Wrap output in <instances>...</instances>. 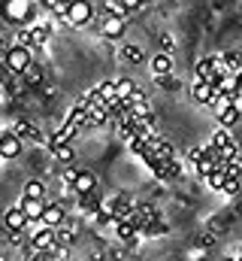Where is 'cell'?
I'll return each mask as SVG.
<instances>
[{
    "mask_svg": "<svg viewBox=\"0 0 242 261\" xmlns=\"http://www.w3.org/2000/svg\"><path fill=\"white\" fill-rule=\"evenodd\" d=\"M12 130H15L21 140H31V143H37V146H40V143H46L43 130L37 128V125H31V122H15V128H12Z\"/></svg>",
    "mask_w": 242,
    "mask_h": 261,
    "instance_id": "12",
    "label": "cell"
},
{
    "mask_svg": "<svg viewBox=\"0 0 242 261\" xmlns=\"http://www.w3.org/2000/svg\"><path fill=\"white\" fill-rule=\"evenodd\" d=\"M37 3H40L43 9H49L52 15H64V12H67V3H64V0H37Z\"/></svg>",
    "mask_w": 242,
    "mask_h": 261,
    "instance_id": "31",
    "label": "cell"
},
{
    "mask_svg": "<svg viewBox=\"0 0 242 261\" xmlns=\"http://www.w3.org/2000/svg\"><path fill=\"white\" fill-rule=\"evenodd\" d=\"M109 122V107H88V122H85V128H100V125H106Z\"/></svg>",
    "mask_w": 242,
    "mask_h": 261,
    "instance_id": "17",
    "label": "cell"
},
{
    "mask_svg": "<svg viewBox=\"0 0 242 261\" xmlns=\"http://www.w3.org/2000/svg\"><path fill=\"white\" fill-rule=\"evenodd\" d=\"M94 186H97V176L94 173H88V170H79V176H76V182L70 186L76 195H91L94 192Z\"/></svg>",
    "mask_w": 242,
    "mask_h": 261,
    "instance_id": "13",
    "label": "cell"
},
{
    "mask_svg": "<svg viewBox=\"0 0 242 261\" xmlns=\"http://www.w3.org/2000/svg\"><path fill=\"white\" fill-rule=\"evenodd\" d=\"M212 64H215V55H206V58H200V61H197V79H203V82L215 85V82H218V76H215Z\"/></svg>",
    "mask_w": 242,
    "mask_h": 261,
    "instance_id": "16",
    "label": "cell"
},
{
    "mask_svg": "<svg viewBox=\"0 0 242 261\" xmlns=\"http://www.w3.org/2000/svg\"><path fill=\"white\" fill-rule=\"evenodd\" d=\"M239 189H242V176L227 173V179H224V195H239Z\"/></svg>",
    "mask_w": 242,
    "mask_h": 261,
    "instance_id": "30",
    "label": "cell"
},
{
    "mask_svg": "<svg viewBox=\"0 0 242 261\" xmlns=\"http://www.w3.org/2000/svg\"><path fill=\"white\" fill-rule=\"evenodd\" d=\"M236 79H239V91H242V73H239V76H236Z\"/></svg>",
    "mask_w": 242,
    "mask_h": 261,
    "instance_id": "38",
    "label": "cell"
},
{
    "mask_svg": "<svg viewBox=\"0 0 242 261\" xmlns=\"http://www.w3.org/2000/svg\"><path fill=\"white\" fill-rule=\"evenodd\" d=\"M34 61V49H27V46H12V49H6L3 52V67L9 70V73H15V76H21L24 73V67Z\"/></svg>",
    "mask_w": 242,
    "mask_h": 261,
    "instance_id": "3",
    "label": "cell"
},
{
    "mask_svg": "<svg viewBox=\"0 0 242 261\" xmlns=\"http://www.w3.org/2000/svg\"><path fill=\"white\" fill-rule=\"evenodd\" d=\"M100 206H103V203L94 197V192H91V195H79V210H82V213L97 216V210H100Z\"/></svg>",
    "mask_w": 242,
    "mask_h": 261,
    "instance_id": "21",
    "label": "cell"
},
{
    "mask_svg": "<svg viewBox=\"0 0 242 261\" xmlns=\"http://www.w3.org/2000/svg\"><path fill=\"white\" fill-rule=\"evenodd\" d=\"M21 155V137L15 130H0V161H12Z\"/></svg>",
    "mask_w": 242,
    "mask_h": 261,
    "instance_id": "4",
    "label": "cell"
},
{
    "mask_svg": "<svg viewBox=\"0 0 242 261\" xmlns=\"http://www.w3.org/2000/svg\"><path fill=\"white\" fill-rule=\"evenodd\" d=\"M103 15H121V18H127L130 12L124 9L121 0H103Z\"/></svg>",
    "mask_w": 242,
    "mask_h": 261,
    "instance_id": "26",
    "label": "cell"
},
{
    "mask_svg": "<svg viewBox=\"0 0 242 261\" xmlns=\"http://www.w3.org/2000/svg\"><path fill=\"white\" fill-rule=\"evenodd\" d=\"M46 195V186L40 179H27L24 182V197H43Z\"/></svg>",
    "mask_w": 242,
    "mask_h": 261,
    "instance_id": "27",
    "label": "cell"
},
{
    "mask_svg": "<svg viewBox=\"0 0 242 261\" xmlns=\"http://www.w3.org/2000/svg\"><path fill=\"white\" fill-rule=\"evenodd\" d=\"M118 58L121 61H130V64H142V61H145V55H142L139 46H121Z\"/></svg>",
    "mask_w": 242,
    "mask_h": 261,
    "instance_id": "20",
    "label": "cell"
},
{
    "mask_svg": "<svg viewBox=\"0 0 242 261\" xmlns=\"http://www.w3.org/2000/svg\"><path fill=\"white\" fill-rule=\"evenodd\" d=\"M18 206L27 213L31 222H40V219H43V210H46V197H24L21 195V203H18Z\"/></svg>",
    "mask_w": 242,
    "mask_h": 261,
    "instance_id": "10",
    "label": "cell"
},
{
    "mask_svg": "<svg viewBox=\"0 0 242 261\" xmlns=\"http://www.w3.org/2000/svg\"><path fill=\"white\" fill-rule=\"evenodd\" d=\"M76 176H79V167H73V164H70V167H64V182H67V186H73V182H76Z\"/></svg>",
    "mask_w": 242,
    "mask_h": 261,
    "instance_id": "34",
    "label": "cell"
},
{
    "mask_svg": "<svg viewBox=\"0 0 242 261\" xmlns=\"http://www.w3.org/2000/svg\"><path fill=\"white\" fill-rule=\"evenodd\" d=\"M221 58H224V64H227V73H233V76L242 73V52H224Z\"/></svg>",
    "mask_w": 242,
    "mask_h": 261,
    "instance_id": "23",
    "label": "cell"
},
{
    "mask_svg": "<svg viewBox=\"0 0 242 261\" xmlns=\"http://www.w3.org/2000/svg\"><path fill=\"white\" fill-rule=\"evenodd\" d=\"M97 94H100V97H103V100H106L109 107H112V103L118 100V91H115V82H100V85H97Z\"/></svg>",
    "mask_w": 242,
    "mask_h": 261,
    "instance_id": "25",
    "label": "cell"
},
{
    "mask_svg": "<svg viewBox=\"0 0 242 261\" xmlns=\"http://www.w3.org/2000/svg\"><path fill=\"white\" fill-rule=\"evenodd\" d=\"M55 240H58V246H67V249H70V246H73V231H70L67 225H58V228H55Z\"/></svg>",
    "mask_w": 242,
    "mask_h": 261,
    "instance_id": "28",
    "label": "cell"
},
{
    "mask_svg": "<svg viewBox=\"0 0 242 261\" xmlns=\"http://www.w3.org/2000/svg\"><path fill=\"white\" fill-rule=\"evenodd\" d=\"M52 155H55V161H58L60 167H70L73 161H76V155H73V146L67 143V146H58V149H52Z\"/></svg>",
    "mask_w": 242,
    "mask_h": 261,
    "instance_id": "22",
    "label": "cell"
},
{
    "mask_svg": "<svg viewBox=\"0 0 242 261\" xmlns=\"http://www.w3.org/2000/svg\"><path fill=\"white\" fill-rule=\"evenodd\" d=\"M94 21V6L88 0H73L67 3V12H64V24L70 28H88Z\"/></svg>",
    "mask_w": 242,
    "mask_h": 261,
    "instance_id": "2",
    "label": "cell"
},
{
    "mask_svg": "<svg viewBox=\"0 0 242 261\" xmlns=\"http://www.w3.org/2000/svg\"><path fill=\"white\" fill-rule=\"evenodd\" d=\"M124 31H127V18H121V15H103L100 34H103L106 40H118Z\"/></svg>",
    "mask_w": 242,
    "mask_h": 261,
    "instance_id": "7",
    "label": "cell"
},
{
    "mask_svg": "<svg viewBox=\"0 0 242 261\" xmlns=\"http://www.w3.org/2000/svg\"><path fill=\"white\" fill-rule=\"evenodd\" d=\"M0 261H9V258H6V255H3V252H0Z\"/></svg>",
    "mask_w": 242,
    "mask_h": 261,
    "instance_id": "39",
    "label": "cell"
},
{
    "mask_svg": "<svg viewBox=\"0 0 242 261\" xmlns=\"http://www.w3.org/2000/svg\"><path fill=\"white\" fill-rule=\"evenodd\" d=\"M239 258H242V246H239Z\"/></svg>",
    "mask_w": 242,
    "mask_h": 261,
    "instance_id": "40",
    "label": "cell"
},
{
    "mask_svg": "<svg viewBox=\"0 0 242 261\" xmlns=\"http://www.w3.org/2000/svg\"><path fill=\"white\" fill-rule=\"evenodd\" d=\"M158 85H161L164 91H182V82L173 76V73H167V76H158Z\"/></svg>",
    "mask_w": 242,
    "mask_h": 261,
    "instance_id": "29",
    "label": "cell"
},
{
    "mask_svg": "<svg viewBox=\"0 0 242 261\" xmlns=\"http://www.w3.org/2000/svg\"><path fill=\"white\" fill-rule=\"evenodd\" d=\"M64 3H73V0H64Z\"/></svg>",
    "mask_w": 242,
    "mask_h": 261,
    "instance_id": "41",
    "label": "cell"
},
{
    "mask_svg": "<svg viewBox=\"0 0 242 261\" xmlns=\"http://www.w3.org/2000/svg\"><path fill=\"white\" fill-rule=\"evenodd\" d=\"M212 97H215V85H209V82H203V79H197V82L191 85V100H194V103L209 107Z\"/></svg>",
    "mask_w": 242,
    "mask_h": 261,
    "instance_id": "9",
    "label": "cell"
},
{
    "mask_svg": "<svg viewBox=\"0 0 242 261\" xmlns=\"http://www.w3.org/2000/svg\"><path fill=\"white\" fill-rule=\"evenodd\" d=\"M37 9H40L37 0H3V6H0L3 18H6L9 24H15V28L34 24V21H37Z\"/></svg>",
    "mask_w": 242,
    "mask_h": 261,
    "instance_id": "1",
    "label": "cell"
},
{
    "mask_svg": "<svg viewBox=\"0 0 242 261\" xmlns=\"http://www.w3.org/2000/svg\"><path fill=\"white\" fill-rule=\"evenodd\" d=\"M27 31H31V49L34 52L49 46V40H52V24L49 21H34V24H27Z\"/></svg>",
    "mask_w": 242,
    "mask_h": 261,
    "instance_id": "6",
    "label": "cell"
},
{
    "mask_svg": "<svg viewBox=\"0 0 242 261\" xmlns=\"http://www.w3.org/2000/svg\"><path fill=\"white\" fill-rule=\"evenodd\" d=\"M58 246V240H55V228H40L37 234H31V249L34 252H52Z\"/></svg>",
    "mask_w": 242,
    "mask_h": 261,
    "instance_id": "5",
    "label": "cell"
},
{
    "mask_svg": "<svg viewBox=\"0 0 242 261\" xmlns=\"http://www.w3.org/2000/svg\"><path fill=\"white\" fill-rule=\"evenodd\" d=\"M21 79H24V85H27V88H40V85H43V70H40V64H37V61H31V64L24 67Z\"/></svg>",
    "mask_w": 242,
    "mask_h": 261,
    "instance_id": "18",
    "label": "cell"
},
{
    "mask_svg": "<svg viewBox=\"0 0 242 261\" xmlns=\"http://www.w3.org/2000/svg\"><path fill=\"white\" fill-rule=\"evenodd\" d=\"M233 107H236V113L242 116V91L239 94H233Z\"/></svg>",
    "mask_w": 242,
    "mask_h": 261,
    "instance_id": "36",
    "label": "cell"
},
{
    "mask_svg": "<svg viewBox=\"0 0 242 261\" xmlns=\"http://www.w3.org/2000/svg\"><path fill=\"white\" fill-rule=\"evenodd\" d=\"M233 143V137H230V128H218L212 134V140H209V146H215V149H224V146H230Z\"/></svg>",
    "mask_w": 242,
    "mask_h": 261,
    "instance_id": "24",
    "label": "cell"
},
{
    "mask_svg": "<svg viewBox=\"0 0 242 261\" xmlns=\"http://www.w3.org/2000/svg\"><path fill=\"white\" fill-rule=\"evenodd\" d=\"M3 225H6L9 231H24V228L31 225V219H27V213H24L21 206H12V210L3 213Z\"/></svg>",
    "mask_w": 242,
    "mask_h": 261,
    "instance_id": "8",
    "label": "cell"
},
{
    "mask_svg": "<svg viewBox=\"0 0 242 261\" xmlns=\"http://www.w3.org/2000/svg\"><path fill=\"white\" fill-rule=\"evenodd\" d=\"M215 119H218V125H221V128H233V125L239 122L242 116L236 113V107H227V110H221V113H215Z\"/></svg>",
    "mask_w": 242,
    "mask_h": 261,
    "instance_id": "19",
    "label": "cell"
},
{
    "mask_svg": "<svg viewBox=\"0 0 242 261\" xmlns=\"http://www.w3.org/2000/svg\"><path fill=\"white\" fill-rule=\"evenodd\" d=\"M94 261H106V258H103V255H94Z\"/></svg>",
    "mask_w": 242,
    "mask_h": 261,
    "instance_id": "37",
    "label": "cell"
},
{
    "mask_svg": "<svg viewBox=\"0 0 242 261\" xmlns=\"http://www.w3.org/2000/svg\"><path fill=\"white\" fill-rule=\"evenodd\" d=\"M40 222H43L46 228H58V225H64V206H60V203H46Z\"/></svg>",
    "mask_w": 242,
    "mask_h": 261,
    "instance_id": "14",
    "label": "cell"
},
{
    "mask_svg": "<svg viewBox=\"0 0 242 261\" xmlns=\"http://www.w3.org/2000/svg\"><path fill=\"white\" fill-rule=\"evenodd\" d=\"M152 73L155 76H167V73H173V55L170 52H158V55H152Z\"/></svg>",
    "mask_w": 242,
    "mask_h": 261,
    "instance_id": "15",
    "label": "cell"
},
{
    "mask_svg": "<svg viewBox=\"0 0 242 261\" xmlns=\"http://www.w3.org/2000/svg\"><path fill=\"white\" fill-rule=\"evenodd\" d=\"M121 3H124V9H127V12H133V9L145 6V0H121Z\"/></svg>",
    "mask_w": 242,
    "mask_h": 261,
    "instance_id": "35",
    "label": "cell"
},
{
    "mask_svg": "<svg viewBox=\"0 0 242 261\" xmlns=\"http://www.w3.org/2000/svg\"><path fill=\"white\" fill-rule=\"evenodd\" d=\"M133 88H136V82H133V79H118V82H115V91H118V100H127Z\"/></svg>",
    "mask_w": 242,
    "mask_h": 261,
    "instance_id": "32",
    "label": "cell"
},
{
    "mask_svg": "<svg viewBox=\"0 0 242 261\" xmlns=\"http://www.w3.org/2000/svg\"><path fill=\"white\" fill-rule=\"evenodd\" d=\"M161 49H164V52H173V49H176L173 34H161Z\"/></svg>",
    "mask_w": 242,
    "mask_h": 261,
    "instance_id": "33",
    "label": "cell"
},
{
    "mask_svg": "<svg viewBox=\"0 0 242 261\" xmlns=\"http://www.w3.org/2000/svg\"><path fill=\"white\" fill-rule=\"evenodd\" d=\"M76 134H79V130L73 128V125H67V122H64V125H60V128L55 130V134H52L49 140H46V146H49V149H58V146H67V143H70V140H73Z\"/></svg>",
    "mask_w": 242,
    "mask_h": 261,
    "instance_id": "11",
    "label": "cell"
}]
</instances>
